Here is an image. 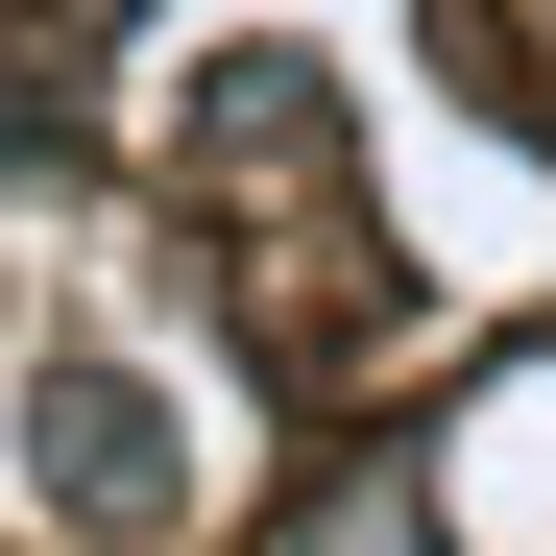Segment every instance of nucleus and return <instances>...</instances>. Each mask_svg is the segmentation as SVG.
Returning <instances> with one entry per match:
<instances>
[{"instance_id":"obj_2","label":"nucleus","mask_w":556,"mask_h":556,"mask_svg":"<svg viewBox=\"0 0 556 556\" xmlns=\"http://www.w3.org/2000/svg\"><path fill=\"white\" fill-rule=\"evenodd\" d=\"M291 556H435V532H412V508H388V484H339V508H315V532H291Z\"/></svg>"},{"instance_id":"obj_1","label":"nucleus","mask_w":556,"mask_h":556,"mask_svg":"<svg viewBox=\"0 0 556 556\" xmlns=\"http://www.w3.org/2000/svg\"><path fill=\"white\" fill-rule=\"evenodd\" d=\"M25 484H49V532H169L194 508V412L146 363H49L25 388Z\"/></svg>"}]
</instances>
